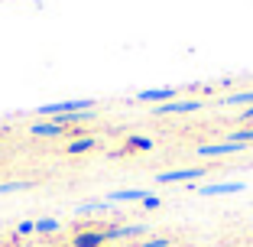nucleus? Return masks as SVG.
Listing matches in <instances>:
<instances>
[{
    "mask_svg": "<svg viewBox=\"0 0 253 247\" xmlns=\"http://www.w3.org/2000/svg\"><path fill=\"white\" fill-rule=\"evenodd\" d=\"M146 189H117V192H111V198H107V202H143V198H146Z\"/></svg>",
    "mask_w": 253,
    "mask_h": 247,
    "instance_id": "9d476101",
    "label": "nucleus"
},
{
    "mask_svg": "<svg viewBox=\"0 0 253 247\" xmlns=\"http://www.w3.org/2000/svg\"><path fill=\"white\" fill-rule=\"evenodd\" d=\"M59 231V221L55 218H39L36 221V234H55Z\"/></svg>",
    "mask_w": 253,
    "mask_h": 247,
    "instance_id": "dca6fc26",
    "label": "nucleus"
},
{
    "mask_svg": "<svg viewBox=\"0 0 253 247\" xmlns=\"http://www.w3.org/2000/svg\"><path fill=\"white\" fill-rule=\"evenodd\" d=\"M94 147H97V140H94V137H91V134H84V137H78V140H72V143H68V147H65V150L72 153V156H82V153L94 150Z\"/></svg>",
    "mask_w": 253,
    "mask_h": 247,
    "instance_id": "9b49d317",
    "label": "nucleus"
},
{
    "mask_svg": "<svg viewBox=\"0 0 253 247\" xmlns=\"http://www.w3.org/2000/svg\"><path fill=\"white\" fill-rule=\"evenodd\" d=\"M244 150H247L244 143H231V140H224V143H201L198 156H234V153H244Z\"/></svg>",
    "mask_w": 253,
    "mask_h": 247,
    "instance_id": "39448f33",
    "label": "nucleus"
},
{
    "mask_svg": "<svg viewBox=\"0 0 253 247\" xmlns=\"http://www.w3.org/2000/svg\"><path fill=\"white\" fill-rule=\"evenodd\" d=\"M172 241L169 238H149V241H143V244H133V247H169Z\"/></svg>",
    "mask_w": 253,
    "mask_h": 247,
    "instance_id": "a211bd4d",
    "label": "nucleus"
},
{
    "mask_svg": "<svg viewBox=\"0 0 253 247\" xmlns=\"http://www.w3.org/2000/svg\"><path fill=\"white\" fill-rule=\"evenodd\" d=\"M146 225H111L104 228V241H126V238H143Z\"/></svg>",
    "mask_w": 253,
    "mask_h": 247,
    "instance_id": "423d86ee",
    "label": "nucleus"
},
{
    "mask_svg": "<svg viewBox=\"0 0 253 247\" xmlns=\"http://www.w3.org/2000/svg\"><path fill=\"white\" fill-rule=\"evenodd\" d=\"M143 208H149V211L159 208V198H156V195H146V198H143Z\"/></svg>",
    "mask_w": 253,
    "mask_h": 247,
    "instance_id": "aec40b11",
    "label": "nucleus"
},
{
    "mask_svg": "<svg viewBox=\"0 0 253 247\" xmlns=\"http://www.w3.org/2000/svg\"><path fill=\"white\" fill-rule=\"evenodd\" d=\"M175 95H179V88H172V85H163V88H146L136 95V101H143V104H166V101H175Z\"/></svg>",
    "mask_w": 253,
    "mask_h": 247,
    "instance_id": "7ed1b4c3",
    "label": "nucleus"
},
{
    "mask_svg": "<svg viewBox=\"0 0 253 247\" xmlns=\"http://www.w3.org/2000/svg\"><path fill=\"white\" fill-rule=\"evenodd\" d=\"M16 234H36V221H20V225H16Z\"/></svg>",
    "mask_w": 253,
    "mask_h": 247,
    "instance_id": "6ab92c4d",
    "label": "nucleus"
},
{
    "mask_svg": "<svg viewBox=\"0 0 253 247\" xmlns=\"http://www.w3.org/2000/svg\"><path fill=\"white\" fill-rule=\"evenodd\" d=\"M205 176V169L201 166H188V169H169V172H159L156 182L159 186H166V182H195Z\"/></svg>",
    "mask_w": 253,
    "mask_h": 247,
    "instance_id": "20e7f679",
    "label": "nucleus"
},
{
    "mask_svg": "<svg viewBox=\"0 0 253 247\" xmlns=\"http://www.w3.org/2000/svg\"><path fill=\"white\" fill-rule=\"evenodd\" d=\"M126 147L130 150H153V140L143 134H126Z\"/></svg>",
    "mask_w": 253,
    "mask_h": 247,
    "instance_id": "4468645a",
    "label": "nucleus"
},
{
    "mask_svg": "<svg viewBox=\"0 0 253 247\" xmlns=\"http://www.w3.org/2000/svg\"><path fill=\"white\" fill-rule=\"evenodd\" d=\"M20 189H30V182H26V179H13V182H0V195H7V192H20Z\"/></svg>",
    "mask_w": 253,
    "mask_h": 247,
    "instance_id": "f3484780",
    "label": "nucleus"
},
{
    "mask_svg": "<svg viewBox=\"0 0 253 247\" xmlns=\"http://www.w3.org/2000/svg\"><path fill=\"white\" fill-rule=\"evenodd\" d=\"M104 211H111V202H107V198H94V202L78 205L75 215H104Z\"/></svg>",
    "mask_w": 253,
    "mask_h": 247,
    "instance_id": "f8f14e48",
    "label": "nucleus"
},
{
    "mask_svg": "<svg viewBox=\"0 0 253 247\" xmlns=\"http://www.w3.org/2000/svg\"><path fill=\"white\" fill-rule=\"evenodd\" d=\"M104 241V228H88V231H78L72 238V247H101Z\"/></svg>",
    "mask_w": 253,
    "mask_h": 247,
    "instance_id": "1a4fd4ad",
    "label": "nucleus"
},
{
    "mask_svg": "<svg viewBox=\"0 0 253 247\" xmlns=\"http://www.w3.org/2000/svg\"><path fill=\"white\" fill-rule=\"evenodd\" d=\"M227 140L231 143H253V127H240V130H231V134H227Z\"/></svg>",
    "mask_w": 253,
    "mask_h": 247,
    "instance_id": "2eb2a0df",
    "label": "nucleus"
},
{
    "mask_svg": "<svg viewBox=\"0 0 253 247\" xmlns=\"http://www.w3.org/2000/svg\"><path fill=\"white\" fill-rule=\"evenodd\" d=\"M30 134L33 137H39V140H52V137H68V130L62 127L59 120H36V124H30Z\"/></svg>",
    "mask_w": 253,
    "mask_h": 247,
    "instance_id": "0eeeda50",
    "label": "nucleus"
},
{
    "mask_svg": "<svg viewBox=\"0 0 253 247\" xmlns=\"http://www.w3.org/2000/svg\"><path fill=\"white\" fill-rule=\"evenodd\" d=\"M244 182H217V186H195V192L205 195V198H214V195H234V192H244Z\"/></svg>",
    "mask_w": 253,
    "mask_h": 247,
    "instance_id": "6e6552de",
    "label": "nucleus"
},
{
    "mask_svg": "<svg viewBox=\"0 0 253 247\" xmlns=\"http://www.w3.org/2000/svg\"><path fill=\"white\" fill-rule=\"evenodd\" d=\"M240 120H244V124H247V120H253V107H247V111L240 114Z\"/></svg>",
    "mask_w": 253,
    "mask_h": 247,
    "instance_id": "412c9836",
    "label": "nucleus"
},
{
    "mask_svg": "<svg viewBox=\"0 0 253 247\" xmlns=\"http://www.w3.org/2000/svg\"><path fill=\"white\" fill-rule=\"evenodd\" d=\"M237 104H253V91H237V95H227L221 101V107H237Z\"/></svg>",
    "mask_w": 253,
    "mask_h": 247,
    "instance_id": "ddd939ff",
    "label": "nucleus"
},
{
    "mask_svg": "<svg viewBox=\"0 0 253 247\" xmlns=\"http://www.w3.org/2000/svg\"><path fill=\"white\" fill-rule=\"evenodd\" d=\"M78 111H94V101H91V98H72V101H52V104L36 107V114H39L42 120H55V117L78 114Z\"/></svg>",
    "mask_w": 253,
    "mask_h": 247,
    "instance_id": "f257e3e1",
    "label": "nucleus"
},
{
    "mask_svg": "<svg viewBox=\"0 0 253 247\" xmlns=\"http://www.w3.org/2000/svg\"><path fill=\"white\" fill-rule=\"evenodd\" d=\"M201 107H205L201 98H175V101L156 104V107H149V111H153V117H169V114H195Z\"/></svg>",
    "mask_w": 253,
    "mask_h": 247,
    "instance_id": "f03ea898",
    "label": "nucleus"
}]
</instances>
